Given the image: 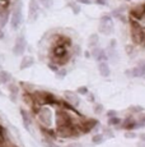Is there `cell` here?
I'll use <instances>...</instances> for the list:
<instances>
[{
	"mask_svg": "<svg viewBox=\"0 0 145 147\" xmlns=\"http://www.w3.org/2000/svg\"><path fill=\"white\" fill-rule=\"evenodd\" d=\"M65 98L68 101H70L72 105H78V104H79V98H78V96L75 94H72V92H65Z\"/></svg>",
	"mask_w": 145,
	"mask_h": 147,
	"instance_id": "19",
	"label": "cell"
},
{
	"mask_svg": "<svg viewBox=\"0 0 145 147\" xmlns=\"http://www.w3.org/2000/svg\"><path fill=\"white\" fill-rule=\"evenodd\" d=\"M97 124H98V121H97L96 119H87L84 121V124H83V131H84V132L92 131V129H93Z\"/></svg>",
	"mask_w": 145,
	"mask_h": 147,
	"instance_id": "14",
	"label": "cell"
},
{
	"mask_svg": "<svg viewBox=\"0 0 145 147\" xmlns=\"http://www.w3.org/2000/svg\"><path fill=\"white\" fill-rule=\"evenodd\" d=\"M124 128H125V129H127V131L135 129V128H138V123H136V121L134 120L132 118H129V119L125 120V123H124Z\"/></svg>",
	"mask_w": 145,
	"mask_h": 147,
	"instance_id": "18",
	"label": "cell"
},
{
	"mask_svg": "<svg viewBox=\"0 0 145 147\" xmlns=\"http://www.w3.org/2000/svg\"><path fill=\"white\" fill-rule=\"evenodd\" d=\"M84 55H85V58H90V54H89L88 51H87V53H85V54H84Z\"/></svg>",
	"mask_w": 145,
	"mask_h": 147,
	"instance_id": "40",
	"label": "cell"
},
{
	"mask_svg": "<svg viewBox=\"0 0 145 147\" xmlns=\"http://www.w3.org/2000/svg\"><path fill=\"white\" fill-rule=\"evenodd\" d=\"M41 1H42V3H45V1H47V0H41Z\"/></svg>",
	"mask_w": 145,
	"mask_h": 147,
	"instance_id": "42",
	"label": "cell"
},
{
	"mask_svg": "<svg viewBox=\"0 0 145 147\" xmlns=\"http://www.w3.org/2000/svg\"><path fill=\"white\" fill-rule=\"evenodd\" d=\"M21 115H22V119H23V124H24V127H26V129H28V131H29L31 118H29L28 113H27L24 109H21Z\"/></svg>",
	"mask_w": 145,
	"mask_h": 147,
	"instance_id": "15",
	"label": "cell"
},
{
	"mask_svg": "<svg viewBox=\"0 0 145 147\" xmlns=\"http://www.w3.org/2000/svg\"><path fill=\"white\" fill-rule=\"evenodd\" d=\"M12 81V74L7 70H0V83H9Z\"/></svg>",
	"mask_w": 145,
	"mask_h": 147,
	"instance_id": "16",
	"label": "cell"
},
{
	"mask_svg": "<svg viewBox=\"0 0 145 147\" xmlns=\"http://www.w3.org/2000/svg\"><path fill=\"white\" fill-rule=\"evenodd\" d=\"M121 124V119H118L117 117L110 118V125H120Z\"/></svg>",
	"mask_w": 145,
	"mask_h": 147,
	"instance_id": "23",
	"label": "cell"
},
{
	"mask_svg": "<svg viewBox=\"0 0 145 147\" xmlns=\"http://www.w3.org/2000/svg\"><path fill=\"white\" fill-rule=\"evenodd\" d=\"M0 95H1V91H0Z\"/></svg>",
	"mask_w": 145,
	"mask_h": 147,
	"instance_id": "45",
	"label": "cell"
},
{
	"mask_svg": "<svg viewBox=\"0 0 145 147\" xmlns=\"http://www.w3.org/2000/svg\"><path fill=\"white\" fill-rule=\"evenodd\" d=\"M65 147H82L79 145V143H70V145H68V146H65Z\"/></svg>",
	"mask_w": 145,
	"mask_h": 147,
	"instance_id": "34",
	"label": "cell"
},
{
	"mask_svg": "<svg viewBox=\"0 0 145 147\" xmlns=\"http://www.w3.org/2000/svg\"><path fill=\"white\" fill-rule=\"evenodd\" d=\"M103 140H104L103 134H97V136H94V137L92 138V142L96 143V145H99V143H102V142H103Z\"/></svg>",
	"mask_w": 145,
	"mask_h": 147,
	"instance_id": "21",
	"label": "cell"
},
{
	"mask_svg": "<svg viewBox=\"0 0 145 147\" xmlns=\"http://www.w3.org/2000/svg\"><path fill=\"white\" fill-rule=\"evenodd\" d=\"M144 42H145V36H144Z\"/></svg>",
	"mask_w": 145,
	"mask_h": 147,
	"instance_id": "43",
	"label": "cell"
},
{
	"mask_svg": "<svg viewBox=\"0 0 145 147\" xmlns=\"http://www.w3.org/2000/svg\"><path fill=\"white\" fill-rule=\"evenodd\" d=\"M115 46H116V40H112V41H111L110 47H115Z\"/></svg>",
	"mask_w": 145,
	"mask_h": 147,
	"instance_id": "37",
	"label": "cell"
},
{
	"mask_svg": "<svg viewBox=\"0 0 145 147\" xmlns=\"http://www.w3.org/2000/svg\"><path fill=\"white\" fill-rule=\"evenodd\" d=\"M22 0H15L13 4L12 16H10V26L14 31H17L21 27L22 22H23V14H22Z\"/></svg>",
	"mask_w": 145,
	"mask_h": 147,
	"instance_id": "2",
	"label": "cell"
},
{
	"mask_svg": "<svg viewBox=\"0 0 145 147\" xmlns=\"http://www.w3.org/2000/svg\"><path fill=\"white\" fill-rule=\"evenodd\" d=\"M4 36H5V33L3 32V30H0V40H3V38H4Z\"/></svg>",
	"mask_w": 145,
	"mask_h": 147,
	"instance_id": "36",
	"label": "cell"
},
{
	"mask_svg": "<svg viewBox=\"0 0 145 147\" xmlns=\"http://www.w3.org/2000/svg\"><path fill=\"white\" fill-rule=\"evenodd\" d=\"M8 88H9V92H10V100L15 101L17 95H18V86L14 84V83H10L9 86H8Z\"/></svg>",
	"mask_w": 145,
	"mask_h": 147,
	"instance_id": "17",
	"label": "cell"
},
{
	"mask_svg": "<svg viewBox=\"0 0 145 147\" xmlns=\"http://www.w3.org/2000/svg\"><path fill=\"white\" fill-rule=\"evenodd\" d=\"M76 3H80V4H90V0H76Z\"/></svg>",
	"mask_w": 145,
	"mask_h": 147,
	"instance_id": "32",
	"label": "cell"
},
{
	"mask_svg": "<svg viewBox=\"0 0 145 147\" xmlns=\"http://www.w3.org/2000/svg\"><path fill=\"white\" fill-rule=\"evenodd\" d=\"M107 117L108 118L117 117V111H115V110H108V111H107Z\"/></svg>",
	"mask_w": 145,
	"mask_h": 147,
	"instance_id": "27",
	"label": "cell"
},
{
	"mask_svg": "<svg viewBox=\"0 0 145 147\" xmlns=\"http://www.w3.org/2000/svg\"><path fill=\"white\" fill-rule=\"evenodd\" d=\"M125 137H126V138H135V137H136V134L134 133V132H127Z\"/></svg>",
	"mask_w": 145,
	"mask_h": 147,
	"instance_id": "30",
	"label": "cell"
},
{
	"mask_svg": "<svg viewBox=\"0 0 145 147\" xmlns=\"http://www.w3.org/2000/svg\"><path fill=\"white\" fill-rule=\"evenodd\" d=\"M69 7L72 9V12H74L75 14L80 13V5L76 4V3H69Z\"/></svg>",
	"mask_w": 145,
	"mask_h": 147,
	"instance_id": "22",
	"label": "cell"
},
{
	"mask_svg": "<svg viewBox=\"0 0 145 147\" xmlns=\"http://www.w3.org/2000/svg\"><path fill=\"white\" fill-rule=\"evenodd\" d=\"M9 17H10V13L8 8L0 9V30H3V28L7 26L8 21H9Z\"/></svg>",
	"mask_w": 145,
	"mask_h": 147,
	"instance_id": "11",
	"label": "cell"
},
{
	"mask_svg": "<svg viewBox=\"0 0 145 147\" xmlns=\"http://www.w3.org/2000/svg\"><path fill=\"white\" fill-rule=\"evenodd\" d=\"M66 74H68V72H66V70H65V69H61V70H60V69H59V70H57V72H56V77L59 78V80H63V78H64V77H65V76H66Z\"/></svg>",
	"mask_w": 145,
	"mask_h": 147,
	"instance_id": "24",
	"label": "cell"
},
{
	"mask_svg": "<svg viewBox=\"0 0 145 147\" xmlns=\"http://www.w3.org/2000/svg\"><path fill=\"white\" fill-rule=\"evenodd\" d=\"M56 42H54L51 49V56L54 60L60 63L61 65L65 64L70 58L69 47L71 46V40L68 36H56Z\"/></svg>",
	"mask_w": 145,
	"mask_h": 147,
	"instance_id": "1",
	"label": "cell"
},
{
	"mask_svg": "<svg viewBox=\"0 0 145 147\" xmlns=\"http://www.w3.org/2000/svg\"><path fill=\"white\" fill-rule=\"evenodd\" d=\"M42 4H43V7H45V8H50V7L52 5V1H51V0H47V1L42 3Z\"/></svg>",
	"mask_w": 145,
	"mask_h": 147,
	"instance_id": "31",
	"label": "cell"
},
{
	"mask_svg": "<svg viewBox=\"0 0 145 147\" xmlns=\"http://www.w3.org/2000/svg\"><path fill=\"white\" fill-rule=\"evenodd\" d=\"M98 30L103 35H112L113 31H115V27H113V22H112L111 14H106V16L102 17Z\"/></svg>",
	"mask_w": 145,
	"mask_h": 147,
	"instance_id": "4",
	"label": "cell"
},
{
	"mask_svg": "<svg viewBox=\"0 0 145 147\" xmlns=\"http://www.w3.org/2000/svg\"><path fill=\"white\" fill-rule=\"evenodd\" d=\"M98 42H99V37H98V35H97V33H93V35L89 36V40H88L89 47H97Z\"/></svg>",
	"mask_w": 145,
	"mask_h": 147,
	"instance_id": "20",
	"label": "cell"
},
{
	"mask_svg": "<svg viewBox=\"0 0 145 147\" xmlns=\"http://www.w3.org/2000/svg\"><path fill=\"white\" fill-rule=\"evenodd\" d=\"M0 134H4V128H3V125H0Z\"/></svg>",
	"mask_w": 145,
	"mask_h": 147,
	"instance_id": "38",
	"label": "cell"
},
{
	"mask_svg": "<svg viewBox=\"0 0 145 147\" xmlns=\"http://www.w3.org/2000/svg\"><path fill=\"white\" fill-rule=\"evenodd\" d=\"M38 9H40L38 0H31L29 1V21H36L37 19Z\"/></svg>",
	"mask_w": 145,
	"mask_h": 147,
	"instance_id": "9",
	"label": "cell"
},
{
	"mask_svg": "<svg viewBox=\"0 0 145 147\" xmlns=\"http://www.w3.org/2000/svg\"><path fill=\"white\" fill-rule=\"evenodd\" d=\"M78 94L79 95H87L88 94V88L87 87H84V86L79 87V88H78Z\"/></svg>",
	"mask_w": 145,
	"mask_h": 147,
	"instance_id": "26",
	"label": "cell"
},
{
	"mask_svg": "<svg viewBox=\"0 0 145 147\" xmlns=\"http://www.w3.org/2000/svg\"><path fill=\"white\" fill-rule=\"evenodd\" d=\"M127 1H131V0H127Z\"/></svg>",
	"mask_w": 145,
	"mask_h": 147,
	"instance_id": "44",
	"label": "cell"
},
{
	"mask_svg": "<svg viewBox=\"0 0 145 147\" xmlns=\"http://www.w3.org/2000/svg\"><path fill=\"white\" fill-rule=\"evenodd\" d=\"M98 70L102 77H108V76L111 74V69H110V65L107 64V61H99Z\"/></svg>",
	"mask_w": 145,
	"mask_h": 147,
	"instance_id": "12",
	"label": "cell"
},
{
	"mask_svg": "<svg viewBox=\"0 0 145 147\" xmlns=\"http://www.w3.org/2000/svg\"><path fill=\"white\" fill-rule=\"evenodd\" d=\"M145 36V30L141 27L140 23L131 19V38L134 44H143Z\"/></svg>",
	"mask_w": 145,
	"mask_h": 147,
	"instance_id": "3",
	"label": "cell"
},
{
	"mask_svg": "<svg viewBox=\"0 0 145 147\" xmlns=\"http://www.w3.org/2000/svg\"><path fill=\"white\" fill-rule=\"evenodd\" d=\"M131 110H132V111H141V110H143V107H140V106H134V107H131Z\"/></svg>",
	"mask_w": 145,
	"mask_h": 147,
	"instance_id": "33",
	"label": "cell"
},
{
	"mask_svg": "<svg viewBox=\"0 0 145 147\" xmlns=\"http://www.w3.org/2000/svg\"><path fill=\"white\" fill-rule=\"evenodd\" d=\"M145 13V4H140V5H136L132 9L130 10V17L132 21H140L143 18Z\"/></svg>",
	"mask_w": 145,
	"mask_h": 147,
	"instance_id": "7",
	"label": "cell"
},
{
	"mask_svg": "<svg viewBox=\"0 0 145 147\" xmlns=\"http://www.w3.org/2000/svg\"><path fill=\"white\" fill-rule=\"evenodd\" d=\"M141 123H145V117L143 118V121H141Z\"/></svg>",
	"mask_w": 145,
	"mask_h": 147,
	"instance_id": "41",
	"label": "cell"
},
{
	"mask_svg": "<svg viewBox=\"0 0 145 147\" xmlns=\"http://www.w3.org/2000/svg\"><path fill=\"white\" fill-rule=\"evenodd\" d=\"M37 117H38V120L43 124V125L49 127L51 124V113L46 109H38L37 110Z\"/></svg>",
	"mask_w": 145,
	"mask_h": 147,
	"instance_id": "6",
	"label": "cell"
},
{
	"mask_svg": "<svg viewBox=\"0 0 145 147\" xmlns=\"http://www.w3.org/2000/svg\"><path fill=\"white\" fill-rule=\"evenodd\" d=\"M102 110H103V106L99 105V104H97V105L94 106V111H96V113H101Z\"/></svg>",
	"mask_w": 145,
	"mask_h": 147,
	"instance_id": "28",
	"label": "cell"
},
{
	"mask_svg": "<svg viewBox=\"0 0 145 147\" xmlns=\"http://www.w3.org/2000/svg\"><path fill=\"white\" fill-rule=\"evenodd\" d=\"M4 143V134H0V146Z\"/></svg>",
	"mask_w": 145,
	"mask_h": 147,
	"instance_id": "35",
	"label": "cell"
},
{
	"mask_svg": "<svg viewBox=\"0 0 145 147\" xmlns=\"http://www.w3.org/2000/svg\"><path fill=\"white\" fill-rule=\"evenodd\" d=\"M47 67H49V69H50V70H52L54 73H56L57 70H59V65H57V64H55V63H52V61H51V63L47 64Z\"/></svg>",
	"mask_w": 145,
	"mask_h": 147,
	"instance_id": "25",
	"label": "cell"
},
{
	"mask_svg": "<svg viewBox=\"0 0 145 147\" xmlns=\"http://www.w3.org/2000/svg\"><path fill=\"white\" fill-rule=\"evenodd\" d=\"M131 77L145 78V60L140 61L135 68L131 69Z\"/></svg>",
	"mask_w": 145,
	"mask_h": 147,
	"instance_id": "8",
	"label": "cell"
},
{
	"mask_svg": "<svg viewBox=\"0 0 145 147\" xmlns=\"http://www.w3.org/2000/svg\"><path fill=\"white\" fill-rule=\"evenodd\" d=\"M33 64H35V59H33L32 56H29V55H26L23 59H22L19 68L23 70V69H27V68H31Z\"/></svg>",
	"mask_w": 145,
	"mask_h": 147,
	"instance_id": "13",
	"label": "cell"
},
{
	"mask_svg": "<svg viewBox=\"0 0 145 147\" xmlns=\"http://www.w3.org/2000/svg\"><path fill=\"white\" fill-rule=\"evenodd\" d=\"M94 1H96V4H98V5H107L108 0H94Z\"/></svg>",
	"mask_w": 145,
	"mask_h": 147,
	"instance_id": "29",
	"label": "cell"
},
{
	"mask_svg": "<svg viewBox=\"0 0 145 147\" xmlns=\"http://www.w3.org/2000/svg\"><path fill=\"white\" fill-rule=\"evenodd\" d=\"M140 140L143 141V142H145V134H141V136H140Z\"/></svg>",
	"mask_w": 145,
	"mask_h": 147,
	"instance_id": "39",
	"label": "cell"
},
{
	"mask_svg": "<svg viewBox=\"0 0 145 147\" xmlns=\"http://www.w3.org/2000/svg\"><path fill=\"white\" fill-rule=\"evenodd\" d=\"M26 47H27V41L24 38L23 35L18 36L15 40V44L13 46V54L15 56H19V55H23L24 51H26Z\"/></svg>",
	"mask_w": 145,
	"mask_h": 147,
	"instance_id": "5",
	"label": "cell"
},
{
	"mask_svg": "<svg viewBox=\"0 0 145 147\" xmlns=\"http://www.w3.org/2000/svg\"><path fill=\"white\" fill-rule=\"evenodd\" d=\"M92 56H93L96 60L98 61H107V53L104 51L101 47H93V51H92Z\"/></svg>",
	"mask_w": 145,
	"mask_h": 147,
	"instance_id": "10",
	"label": "cell"
}]
</instances>
